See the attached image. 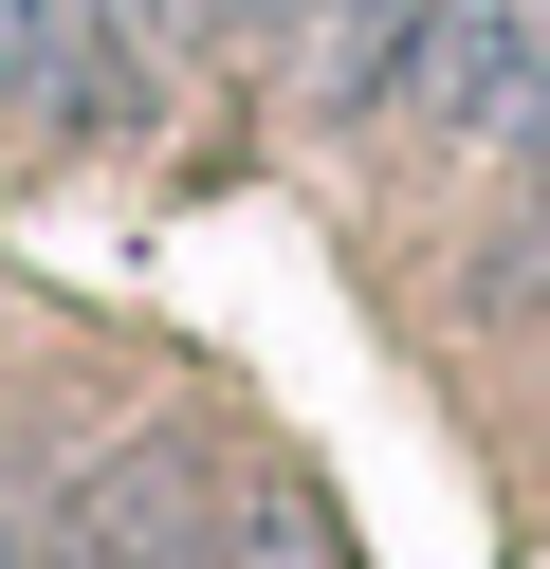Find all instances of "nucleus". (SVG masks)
Here are the masks:
<instances>
[{"mask_svg":"<svg viewBox=\"0 0 550 569\" xmlns=\"http://www.w3.org/2000/svg\"><path fill=\"white\" fill-rule=\"evenodd\" d=\"M422 38H440V0H293V92L330 129H367L422 92Z\"/></svg>","mask_w":550,"mask_h":569,"instance_id":"nucleus-1","label":"nucleus"},{"mask_svg":"<svg viewBox=\"0 0 550 569\" xmlns=\"http://www.w3.org/2000/svg\"><path fill=\"white\" fill-rule=\"evenodd\" d=\"M147 19H166L183 56H202V38H293V0H147Z\"/></svg>","mask_w":550,"mask_h":569,"instance_id":"nucleus-2","label":"nucleus"}]
</instances>
